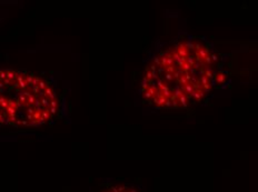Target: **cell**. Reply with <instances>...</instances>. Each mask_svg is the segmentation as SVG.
Masks as SVG:
<instances>
[{
    "label": "cell",
    "instance_id": "cell-1",
    "mask_svg": "<svg viewBox=\"0 0 258 192\" xmlns=\"http://www.w3.org/2000/svg\"><path fill=\"white\" fill-rule=\"evenodd\" d=\"M58 110L55 90L46 80L18 70H0V125L38 127Z\"/></svg>",
    "mask_w": 258,
    "mask_h": 192
},
{
    "label": "cell",
    "instance_id": "cell-2",
    "mask_svg": "<svg viewBox=\"0 0 258 192\" xmlns=\"http://www.w3.org/2000/svg\"><path fill=\"white\" fill-rule=\"evenodd\" d=\"M106 192H137V191L129 189L127 186H115V188H111L110 190H107Z\"/></svg>",
    "mask_w": 258,
    "mask_h": 192
}]
</instances>
